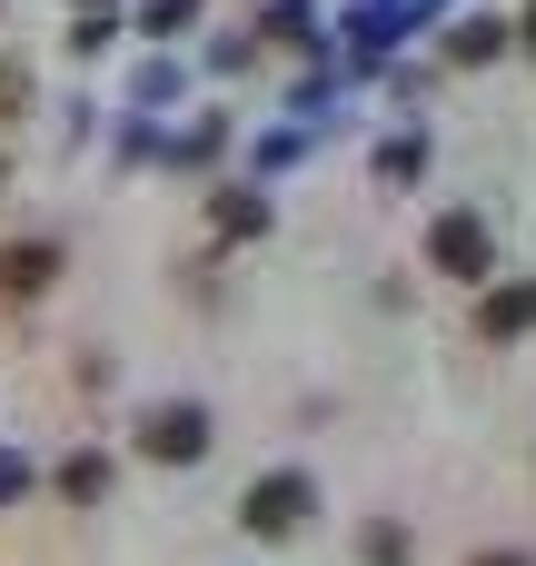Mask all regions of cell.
<instances>
[{
	"instance_id": "1",
	"label": "cell",
	"mask_w": 536,
	"mask_h": 566,
	"mask_svg": "<svg viewBox=\"0 0 536 566\" xmlns=\"http://www.w3.org/2000/svg\"><path fill=\"white\" fill-rule=\"evenodd\" d=\"M139 458H159V468H199V458H209V408H199V398L149 408V418H139Z\"/></svg>"
},
{
	"instance_id": "2",
	"label": "cell",
	"mask_w": 536,
	"mask_h": 566,
	"mask_svg": "<svg viewBox=\"0 0 536 566\" xmlns=\"http://www.w3.org/2000/svg\"><path fill=\"white\" fill-rule=\"evenodd\" d=\"M308 507H318L308 468H278V478H259V488H249L239 527H249V537H298V527H308Z\"/></svg>"
},
{
	"instance_id": "3",
	"label": "cell",
	"mask_w": 536,
	"mask_h": 566,
	"mask_svg": "<svg viewBox=\"0 0 536 566\" xmlns=\"http://www.w3.org/2000/svg\"><path fill=\"white\" fill-rule=\"evenodd\" d=\"M428 259H438L448 279H467V289H477V279H487V259H497V249H487V219H467V209H448V219L428 229Z\"/></svg>"
},
{
	"instance_id": "4",
	"label": "cell",
	"mask_w": 536,
	"mask_h": 566,
	"mask_svg": "<svg viewBox=\"0 0 536 566\" xmlns=\"http://www.w3.org/2000/svg\"><path fill=\"white\" fill-rule=\"evenodd\" d=\"M50 279H60V249L50 239H10L0 249V298H40Z\"/></svg>"
},
{
	"instance_id": "5",
	"label": "cell",
	"mask_w": 536,
	"mask_h": 566,
	"mask_svg": "<svg viewBox=\"0 0 536 566\" xmlns=\"http://www.w3.org/2000/svg\"><path fill=\"white\" fill-rule=\"evenodd\" d=\"M527 328H536V279L497 289V298L477 308V338H497V348H507V338H527Z\"/></svg>"
},
{
	"instance_id": "6",
	"label": "cell",
	"mask_w": 536,
	"mask_h": 566,
	"mask_svg": "<svg viewBox=\"0 0 536 566\" xmlns=\"http://www.w3.org/2000/svg\"><path fill=\"white\" fill-rule=\"evenodd\" d=\"M209 219H219V239H259V229H269V199H259V189H219Z\"/></svg>"
},
{
	"instance_id": "7",
	"label": "cell",
	"mask_w": 536,
	"mask_h": 566,
	"mask_svg": "<svg viewBox=\"0 0 536 566\" xmlns=\"http://www.w3.org/2000/svg\"><path fill=\"white\" fill-rule=\"evenodd\" d=\"M507 50V20H458L448 30V60H497Z\"/></svg>"
},
{
	"instance_id": "8",
	"label": "cell",
	"mask_w": 536,
	"mask_h": 566,
	"mask_svg": "<svg viewBox=\"0 0 536 566\" xmlns=\"http://www.w3.org/2000/svg\"><path fill=\"white\" fill-rule=\"evenodd\" d=\"M60 488H70V497H80V507H90V497H99V488H109V458H70V468H60Z\"/></svg>"
},
{
	"instance_id": "9",
	"label": "cell",
	"mask_w": 536,
	"mask_h": 566,
	"mask_svg": "<svg viewBox=\"0 0 536 566\" xmlns=\"http://www.w3.org/2000/svg\"><path fill=\"white\" fill-rule=\"evenodd\" d=\"M179 20H199V0H149V30H179Z\"/></svg>"
},
{
	"instance_id": "10",
	"label": "cell",
	"mask_w": 536,
	"mask_h": 566,
	"mask_svg": "<svg viewBox=\"0 0 536 566\" xmlns=\"http://www.w3.org/2000/svg\"><path fill=\"white\" fill-rule=\"evenodd\" d=\"M20 488H30V468H20V458H0V497H20Z\"/></svg>"
},
{
	"instance_id": "11",
	"label": "cell",
	"mask_w": 536,
	"mask_h": 566,
	"mask_svg": "<svg viewBox=\"0 0 536 566\" xmlns=\"http://www.w3.org/2000/svg\"><path fill=\"white\" fill-rule=\"evenodd\" d=\"M477 566H536V557H517V547H497V557H477Z\"/></svg>"
},
{
	"instance_id": "12",
	"label": "cell",
	"mask_w": 536,
	"mask_h": 566,
	"mask_svg": "<svg viewBox=\"0 0 536 566\" xmlns=\"http://www.w3.org/2000/svg\"><path fill=\"white\" fill-rule=\"evenodd\" d=\"M527 40H536V10H527Z\"/></svg>"
}]
</instances>
